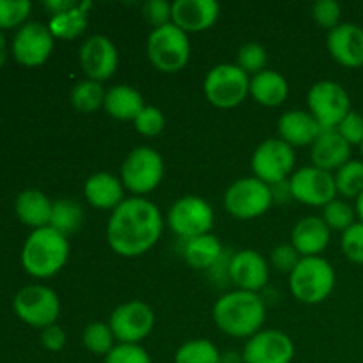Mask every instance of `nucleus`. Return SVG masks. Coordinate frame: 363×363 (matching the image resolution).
Masks as SVG:
<instances>
[{
	"instance_id": "22",
	"label": "nucleus",
	"mask_w": 363,
	"mask_h": 363,
	"mask_svg": "<svg viewBox=\"0 0 363 363\" xmlns=\"http://www.w3.org/2000/svg\"><path fill=\"white\" fill-rule=\"evenodd\" d=\"M311 158L312 165L333 174L351 160V145L337 130H323L311 145Z\"/></svg>"
},
{
	"instance_id": "23",
	"label": "nucleus",
	"mask_w": 363,
	"mask_h": 363,
	"mask_svg": "<svg viewBox=\"0 0 363 363\" xmlns=\"http://www.w3.org/2000/svg\"><path fill=\"white\" fill-rule=\"evenodd\" d=\"M124 184L121 177L112 176L108 172H96L89 176L84 184L85 201L96 209L103 211H113L119 208L126 197H124Z\"/></svg>"
},
{
	"instance_id": "12",
	"label": "nucleus",
	"mask_w": 363,
	"mask_h": 363,
	"mask_svg": "<svg viewBox=\"0 0 363 363\" xmlns=\"http://www.w3.org/2000/svg\"><path fill=\"white\" fill-rule=\"evenodd\" d=\"M18 318L34 328L55 325L60 315V300L53 289L46 286H27L13 300Z\"/></svg>"
},
{
	"instance_id": "1",
	"label": "nucleus",
	"mask_w": 363,
	"mask_h": 363,
	"mask_svg": "<svg viewBox=\"0 0 363 363\" xmlns=\"http://www.w3.org/2000/svg\"><path fill=\"white\" fill-rule=\"evenodd\" d=\"M163 234L158 206L144 197H130L112 211L106 223L108 247L123 257H140Z\"/></svg>"
},
{
	"instance_id": "11",
	"label": "nucleus",
	"mask_w": 363,
	"mask_h": 363,
	"mask_svg": "<svg viewBox=\"0 0 363 363\" xmlns=\"http://www.w3.org/2000/svg\"><path fill=\"white\" fill-rule=\"evenodd\" d=\"M169 227L183 241L211 233L215 225V211L206 199L184 195L169 209Z\"/></svg>"
},
{
	"instance_id": "30",
	"label": "nucleus",
	"mask_w": 363,
	"mask_h": 363,
	"mask_svg": "<svg viewBox=\"0 0 363 363\" xmlns=\"http://www.w3.org/2000/svg\"><path fill=\"white\" fill-rule=\"evenodd\" d=\"M84 209L73 199H57L53 202L52 218H50V227L60 233L62 236H71L78 233L84 225Z\"/></svg>"
},
{
	"instance_id": "19",
	"label": "nucleus",
	"mask_w": 363,
	"mask_h": 363,
	"mask_svg": "<svg viewBox=\"0 0 363 363\" xmlns=\"http://www.w3.org/2000/svg\"><path fill=\"white\" fill-rule=\"evenodd\" d=\"M220 4L216 0H176L172 2V23L186 34L204 32L216 23Z\"/></svg>"
},
{
	"instance_id": "5",
	"label": "nucleus",
	"mask_w": 363,
	"mask_h": 363,
	"mask_svg": "<svg viewBox=\"0 0 363 363\" xmlns=\"http://www.w3.org/2000/svg\"><path fill=\"white\" fill-rule=\"evenodd\" d=\"M149 62L162 73H177L190 60L191 46L186 32L174 23L152 28L147 38Z\"/></svg>"
},
{
	"instance_id": "3",
	"label": "nucleus",
	"mask_w": 363,
	"mask_h": 363,
	"mask_svg": "<svg viewBox=\"0 0 363 363\" xmlns=\"http://www.w3.org/2000/svg\"><path fill=\"white\" fill-rule=\"evenodd\" d=\"M69 259V241L52 227L34 229L25 240L21 264L35 279H50L66 266Z\"/></svg>"
},
{
	"instance_id": "41",
	"label": "nucleus",
	"mask_w": 363,
	"mask_h": 363,
	"mask_svg": "<svg viewBox=\"0 0 363 363\" xmlns=\"http://www.w3.org/2000/svg\"><path fill=\"white\" fill-rule=\"evenodd\" d=\"M105 363H152V360L140 344H116L105 357Z\"/></svg>"
},
{
	"instance_id": "20",
	"label": "nucleus",
	"mask_w": 363,
	"mask_h": 363,
	"mask_svg": "<svg viewBox=\"0 0 363 363\" xmlns=\"http://www.w3.org/2000/svg\"><path fill=\"white\" fill-rule=\"evenodd\" d=\"M330 55L344 67L363 66V27L357 23H340L326 38Z\"/></svg>"
},
{
	"instance_id": "34",
	"label": "nucleus",
	"mask_w": 363,
	"mask_h": 363,
	"mask_svg": "<svg viewBox=\"0 0 363 363\" xmlns=\"http://www.w3.org/2000/svg\"><path fill=\"white\" fill-rule=\"evenodd\" d=\"M82 342H84L85 350L89 353L98 354V357H106L116 347L117 340L113 337V332L108 323L96 321L85 326L84 333H82Z\"/></svg>"
},
{
	"instance_id": "8",
	"label": "nucleus",
	"mask_w": 363,
	"mask_h": 363,
	"mask_svg": "<svg viewBox=\"0 0 363 363\" xmlns=\"http://www.w3.org/2000/svg\"><path fill=\"white\" fill-rule=\"evenodd\" d=\"M223 206L238 220H254L266 215L273 206L272 186L257 177H241L227 188Z\"/></svg>"
},
{
	"instance_id": "21",
	"label": "nucleus",
	"mask_w": 363,
	"mask_h": 363,
	"mask_svg": "<svg viewBox=\"0 0 363 363\" xmlns=\"http://www.w3.org/2000/svg\"><path fill=\"white\" fill-rule=\"evenodd\" d=\"M332 240V230L321 216H305L291 233V245L301 257H318L328 248Z\"/></svg>"
},
{
	"instance_id": "36",
	"label": "nucleus",
	"mask_w": 363,
	"mask_h": 363,
	"mask_svg": "<svg viewBox=\"0 0 363 363\" xmlns=\"http://www.w3.org/2000/svg\"><path fill=\"white\" fill-rule=\"evenodd\" d=\"M234 64H236L240 69H243L248 77H254V74L266 69V64H268V52H266V48L261 43H245V45L238 50L236 62Z\"/></svg>"
},
{
	"instance_id": "17",
	"label": "nucleus",
	"mask_w": 363,
	"mask_h": 363,
	"mask_svg": "<svg viewBox=\"0 0 363 363\" xmlns=\"http://www.w3.org/2000/svg\"><path fill=\"white\" fill-rule=\"evenodd\" d=\"M55 38L48 25L28 21L20 27L13 39V55L23 66H41L52 55Z\"/></svg>"
},
{
	"instance_id": "46",
	"label": "nucleus",
	"mask_w": 363,
	"mask_h": 363,
	"mask_svg": "<svg viewBox=\"0 0 363 363\" xmlns=\"http://www.w3.org/2000/svg\"><path fill=\"white\" fill-rule=\"evenodd\" d=\"M77 4H78L77 0H48V2H45V7L52 14H59V13H64V11L71 9V7H74Z\"/></svg>"
},
{
	"instance_id": "26",
	"label": "nucleus",
	"mask_w": 363,
	"mask_h": 363,
	"mask_svg": "<svg viewBox=\"0 0 363 363\" xmlns=\"http://www.w3.org/2000/svg\"><path fill=\"white\" fill-rule=\"evenodd\" d=\"M223 247L213 233L191 238L183 243V257L194 269H213L222 261Z\"/></svg>"
},
{
	"instance_id": "50",
	"label": "nucleus",
	"mask_w": 363,
	"mask_h": 363,
	"mask_svg": "<svg viewBox=\"0 0 363 363\" xmlns=\"http://www.w3.org/2000/svg\"><path fill=\"white\" fill-rule=\"evenodd\" d=\"M358 147H360V152H362V156H363V142H362L360 145H358Z\"/></svg>"
},
{
	"instance_id": "14",
	"label": "nucleus",
	"mask_w": 363,
	"mask_h": 363,
	"mask_svg": "<svg viewBox=\"0 0 363 363\" xmlns=\"http://www.w3.org/2000/svg\"><path fill=\"white\" fill-rule=\"evenodd\" d=\"M289 188L294 201L312 208H325L328 202L337 199L333 174L314 165L294 170L289 177Z\"/></svg>"
},
{
	"instance_id": "15",
	"label": "nucleus",
	"mask_w": 363,
	"mask_h": 363,
	"mask_svg": "<svg viewBox=\"0 0 363 363\" xmlns=\"http://www.w3.org/2000/svg\"><path fill=\"white\" fill-rule=\"evenodd\" d=\"M78 62L89 80L105 82L116 74L119 66V52L110 38L103 34L85 39L78 52Z\"/></svg>"
},
{
	"instance_id": "29",
	"label": "nucleus",
	"mask_w": 363,
	"mask_h": 363,
	"mask_svg": "<svg viewBox=\"0 0 363 363\" xmlns=\"http://www.w3.org/2000/svg\"><path fill=\"white\" fill-rule=\"evenodd\" d=\"M92 9V2L84 0L78 2L71 9L64 13L52 14L48 21V28L55 39H77L87 28L89 23V11Z\"/></svg>"
},
{
	"instance_id": "25",
	"label": "nucleus",
	"mask_w": 363,
	"mask_h": 363,
	"mask_svg": "<svg viewBox=\"0 0 363 363\" xmlns=\"http://www.w3.org/2000/svg\"><path fill=\"white\" fill-rule=\"evenodd\" d=\"M144 96L131 85H113L106 91L103 108L110 117L117 121H135L144 110Z\"/></svg>"
},
{
	"instance_id": "45",
	"label": "nucleus",
	"mask_w": 363,
	"mask_h": 363,
	"mask_svg": "<svg viewBox=\"0 0 363 363\" xmlns=\"http://www.w3.org/2000/svg\"><path fill=\"white\" fill-rule=\"evenodd\" d=\"M66 332L60 328L59 325H52L46 326V328L41 330V344L46 347L48 351H60L64 346H66Z\"/></svg>"
},
{
	"instance_id": "18",
	"label": "nucleus",
	"mask_w": 363,
	"mask_h": 363,
	"mask_svg": "<svg viewBox=\"0 0 363 363\" xmlns=\"http://www.w3.org/2000/svg\"><path fill=\"white\" fill-rule=\"evenodd\" d=\"M227 277L240 291L259 293L269 280L268 261L259 252L245 248L230 255L227 262Z\"/></svg>"
},
{
	"instance_id": "44",
	"label": "nucleus",
	"mask_w": 363,
	"mask_h": 363,
	"mask_svg": "<svg viewBox=\"0 0 363 363\" xmlns=\"http://www.w3.org/2000/svg\"><path fill=\"white\" fill-rule=\"evenodd\" d=\"M337 131H339L340 137H342L351 147H353V145H360L363 142V116L360 112L351 110V112L340 121V124L337 126Z\"/></svg>"
},
{
	"instance_id": "49",
	"label": "nucleus",
	"mask_w": 363,
	"mask_h": 363,
	"mask_svg": "<svg viewBox=\"0 0 363 363\" xmlns=\"http://www.w3.org/2000/svg\"><path fill=\"white\" fill-rule=\"evenodd\" d=\"M354 211H357L358 222L363 223V194L354 201Z\"/></svg>"
},
{
	"instance_id": "32",
	"label": "nucleus",
	"mask_w": 363,
	"mask_h": 363,
	"mask_svg": "<svg viewBox=\"0 0 363 363\" xmlns=\"http://www.w3.org/2000/svg\"><path fill=\"white\" fill-rule=\"evenodd\" d=\"M333 179H335L337 195L357 201L363 194V162L350 160L333 172Z\"/></svg>"
},
{
	"instance_id": "2",
	"label": "nucleus",
	"mask_w": 363,
	"mask_h": 363,
	"mask_svg": "<svg viewBox=\"0 0 363 363\" xmlns=\"http://www.w3.org/2000/svg\"><path fill=\"white\" fill-rule=\"evenodd\" d=\"M213 321L225 335L248 340L264 326L266 301L259 293L234 289L216 300Z\"/></svg>"
},
{
	"instance_id": "38",
	"label": "nucleus",
	"mask_w": 363,
	"mask_h": 363,
	"mask_svg": "<svg viewBox=\"0 0 363 363\" xmlns=\"http://www.w3.org/2000/svg\"><path fill=\"white\" fill-rule=\"evenodd\" d=\"M28 0H0V28H13L23 25L30 14Z\"/></svg>"
},
{
	"instance_id": "35",
	"label": "nucleus",
	"mask_w": 363,
	"mask_h": 363,
	"mask_svg": "<svg viewBox=\"0 0 363 363\" xmlns=\"http://www.w3.org/2000/svg\"><path fill=\"white\" fill-rule=\"evenodd\" d=\"M321 218L325 220L330 230L346 233L353 223H357V211H354V208L350 202L337 197L323 208Z\"/></svg>"
},
{
	"instance_id": "37",
	"label": "nucleus",
	"mask_w": 363,
	"mask_h": 363,
	"mask_svg": "<svg viewBox=\"0 0 363 363\" xmlns=\"http://www.w3.org/2000/svg\"><path fill=\"white\" fill-rule=\"evenodd\" d=\"M135 130L138 131L144 137H158L167 126V117L158 106H149L145 105L144 110L137 116V119L133 121Z\"/></svg>"
},
{
	"instance_id": "39",
	"label": "nucleus",
	"mask_w": 363,
	"mask_h": 363,
	"mask_svg": "<svg viewBox=\"0 0 363 363\" xmlns=\"http://www.w3.org/2000/svg\"><path fill=\"white\" fill-rule=\"evenodd\" d=\"M312 16H314L315 23L326 30H333L340 25V18H342V7L335 0H318L312 6Z\"/></svg>"
},
{
	"instance_id": "31",
	"label": "nucleus",
	"mask_w": 363,
	"mask_h": 363,
	"mask_svg": "<svg viewBox=\"0 0 363 363\" xmlns=\"http://www.w3.org/2000/svg\"><path fill=\"white\" fill-rule=\"evenodd\" d=\"M105 94L106 91L99 82L84 78L71 89L69 99L74 110H78L80 113H92L101 108L105 103Z\"/></svg>"
},
{
	"instance_id": "48",
	"label": "nucleus",
	"mask_w": 363,
	"mask_h": 363,
	"mask_svg": "<svg viewBox=\"0 0 363 363\" xmlns=\"http://www.w3.org/2000/svg\"><path fill=\"white\" fill-rule=\"evenodd\" d=\"M7 59V45H6V38H4V34L0 32V67H2V64L6 62Z\"/></svg>"
},
{
	"instance_id": "33",
	"label": "nucleus",
	"mask_w": 363,
	"mask_h": 363,
	"mask_svg": "<svg viewBox=\"0 0 363 363\" xmlns=\"http://www.w3.org/2000/svg\"><path fill=\"white\" fill-rule=\"evenodd\" d=\"M222 353L208 339H191L177 347L174 363H220Z\"/></svg>"
},
{
	"instance_id": "28",
	"label": "nucleus",
	"mask_w": 363,
	"mask_h": 363,
	"mask_svg": "<svg viewBox=\"0 0 363 363\" xmlns=\"http://www.w3.org/2000/svg\"><path fill=\"white\" fill-rule=\"evenodd\" d=\"M250 96L259 105L275 108L282 105L289 96V84L277 71L264 69L250 77Z\"/></svg>"
},
{
	"instance_id": "27",
	"label": "nucleus",
	"mask_w": 363,
	"mask_h": 363,
	"mask_svg": "<svg viewBox=\"0 0 363 363\" xmlns=\"http://www.w3.org/2000/svg\"><path fill=\"white\" fill-rule=\"evenodd\" d=\"M53 202L39 190H23L14 201L16 216L28 227L41 229L50 225Z\"/></svg>"
},
{
	"instance_id": "47",
	"label": "nucleus",
	"mask_w": 363,
	"mask_h": 363,
	"mask_svg": "<svg viewBox=\"0 0 363 363\" xmlns=\"http://www.w3.org/2000/svg\"><path fill=\"white\" fill-rule=\"evenodd\" d=\"M220 363H243V357H241V353H236V351H227V353H222Z\"/></svg>"
},
{
	"instance_id": "16",
	"label": "nucleus",
	"mask_w": 363,
	"mask_h": 363,
	"mask_svg": "<svg viewBox=\"0 0 363 363\" xmlns=\"http://www.w3.org/2000/svg\"><path fill=\"white\" fill-rule=\"evenodd\" d=\"M296 347L293 339L280 330H261L245 342L243 363H291Z\"/></svg>"
},
{
	"instance_id": "13",
	"label": "nucleus",
	"mask_w": 363,
	"mask_h": 363,
	"mask_svg": "<svg viewBox=\"0 0 363 363\" xmlns=\"http://www.w3.org/2000/svg\"><path fill=\"white\" fill-rule=\"evenodd\" d=\"M155 323V311L140 300L119 305L108 319L117 344H140L152 332Z\"/></svg>"
},
{
	"instance_id": "9",
	"label": "nucleus",
	"mask_w": 363,
	"mask_h": 363,
	"mask_svg": "<svg viewBox=\"0 0 363 363\" xmlns=\"http://www.w3.org/2000/svg\"><path fill=\"white\" fill-rule=\"evenodd\" d=\"M250 165L254 170V177L273 186L293 176L296 155H294V149L282 138H268L257 145L252 155Z\"/></svg>"
},
{
	"instance_id": "24",
	"label": "nucleus",
	"mask_w": 363,
	"mask_h": 363,
	"mask_svg": "<svg viewBox=\"0 0 363 363\" xmlns=\"http://www.w3.org/2000/svg\"><path fill=\"white\" fill-rule=\"evenodd\" d=\"M321 126L307 110H289L279 119V138L291 147H307L321 135Z\"/></svg>"
},
{
	"instance_id": "40",
	"label": "nucleus",
	"mask_w": 363,
	"mask_h": 363,
	"mask_svg": "<svg viewBox=\"0 0 363 363\" xmlns=\"http://www.w3.org/2000/svg\"><path fill=\"white\" fill-rule=\"evenodd\" d=\"M340 247L347 261L354 264H363V223L357 222L342 233L340 238Z\"/></svg>"
},
{
	"instance_id": "42",
	"label": "nucleus",
	"mask_w": 363,
	"mask_h": 363,
	"mask_svg": "<svg viewBox=\"0 0 363 363\" xmlns=\"http://www.w3.org/2000/svg\"><path fill=\"white\" fill-rule=\"evenodd\" d=\"M269 261H272V266L280 273H287L291 275L293 269L296 268L298 262L301 261V255L298 254L296 248L291 243L277 245L275 248L269 254Z\"/></svg>"
},
{
	"instance_id": "4",
	"label": "nucleus",
	"mask_w": 363,
	"mask_h": 363,
	"mask_svg": "<svg viewBox=\"0 0 363 363\" xmlns=\"http://www.w3.org/2000/svg\"><path fill=\"white\" fill-rule=\"evenodd\" d=\"M337 275L325 257H301L289 275V291L305 305L323 303L335 289Z\"/></svg>"
},
{
	"instance_id": "10",
	"label": "nucleus",
	"mask_w": 363,
	"mask_h": 363,
	"mask_svg": "<svg viewBox=\"0 0 363 363\" xmlns=\"http://www.w3.org/2000/svg\"><path fill=\"white\" fill-rule=\"evenodd\" d=\"M307 105L321 130H337L340 121L351 112L350 94L333 80L315 82L308 91Z\"/></svg>"
},
{
	"instance_id": "7",
	"label": "nucleus",
	"mask_w": 363,
	"mask_h": 363,
	"mask_svg": "<svg viewBox=\"0 0 363 363\" xmlns=\"http://www.w3.org/2000/svg\"><path fill=\"white\" fill-rule=\"evenodd\" d=\"M204 96L216 108H234L250 96V77L236 64H218L204 78Z\"/></svg>"
},
{
	"instance_id": "43",
	"label": "nucleus",
	"mask_w": 363,
	"mask_h": 363,
	"mask_svg": "<svg viewBox=\"0 0 363 363\" xmlns=\"http://www.w3.org/2000/svg\"><path fill=\"white\" fill-rule=\"evenodd\" d=\"M142 13L152 28L172 23V4L167 0H147L142 7Z\"/></svg>"
},
{
	"instance_id": "6",
	"label": "nucleus",
	"mask_w": 363,
	"mask_h": 363,
	"mask_svg": "<svg viewBox=\"0 0 363 363\" xmlns=\"http://www.w3.org/2000/svg\"><path fill=\"white\" fill-rule=\"evenodd\" d=\"M165 174V163L162 155L152 147H135L124 158L121 167V181L124 188L135 195L144 197L160 186Z\"/></svg>"
}]
</instances>
